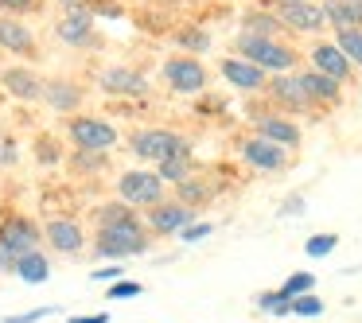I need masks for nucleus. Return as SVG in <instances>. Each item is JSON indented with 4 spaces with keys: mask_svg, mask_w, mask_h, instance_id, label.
<instances>
[{
    "mask_svg": "<svg viewBox=\"0 0 362 323\" xmlns=\"http://www.w3.org/2000/svg\"><path fill=\"white\" fill-rule=\"evenodd\" d=\"M0 86H4L8 98H16V102H43V94H47V82L32 66H4L0 71Z\"/></svg>",
    "mask_w": 362,
    "mask_h": 323,
    "instance_id": "nucleus-16",
    "label": "nucleus"
},
{
    "mask_svg": "<svg viewBox=\"0 0 362 323\" xmlns=\"http://www.w3.org/2000/svg\"><path fill=\"white\" fill-rule=\"evenodd\" d=\"M129 218H141V214H136L129 203H121V199H113V203H102V206H94V226H98V230H105V226H117V222H129Z\"/></svg>",
    "mask_w": 362,
    "mask_h": 323,
    "instance_id": "nucleus-26",
    "label": "nucleus"
},
{
    "mask_svg": "<svg viewBox=\"0 0 362 323\" xmlns=\"http://www.w3.org/2000/svg\"><path fill=\"white\" fill-rule=\"evenodd\" d=\"M273 12L284 32H296V35H320L327 28L320 0H276Z\"/></svg>",
    "mask_w": 362,
    "mask_h": 323,
    "instance_id": "nucleus-7",
    "label": "nucleus"
},
{
    "mask_svg": "<svg viewBox=\"0 0 362 323\" xmlns=\"http://www.w3.org/2000/svg\"><path fill=\"white\" fill-rule=\"evenodd\" d=\"M55 4H63V8H78V4H86V0H55Z\"/></svg>",
    "mask_w": 362,
    "mask_h": 323,
    "instance_id": "nucleus-44",
    "label": "nucleus"
},
{
    "mask_svg": "<svg viewBox=\"0 0 362 323\" xmlns=\"http://www.w3.org/2000/svg\"><path fill=\"white\" fill-rule=\"evenodd\" d=\"M253 133L265 136V141L281 144V148H300V141H304V133H300L296 121H288L284 113H257L253 117Z\"/></svg>",
    "mask_w": 362,
    "mask_h": 323,
    "instance_id": "nucleus-17",
    "label": "nucleus"
},
{
    "mask_svg": "<svg viewBox=\"0 0 362 323\" xmlns=\"http://www.w3.org/2000/svg\"><path fill=\"white\" fill-rule=\"evenodd\" d=\"M105 296L110 300H136V296H144V284L141 281H117L105 288Z\"/></svg>",
    "mask_w": 362,
    "mask_h": 323,
    "instance_id": "nucleus-34",
    "label": "nucleus"
},
{
    "mask_svg": "<svg viewBox=\"0 0 362 323\" xmlns=\"http://www.w3.org/2000/svg\"><path fill=\"white\" fill-rule=\"evenodd\" d=\"M16 160H20V148H16V141L0 133V168H12Z\"/></svg>",
    "mask_w": 362,
    "mask_h": 323,
    "instance_id": "nucleus-36",
    "label": "nucleus"
},
{
    "mask_svg": "<svg viewBox=\"0 0 362 323\" xmlns=\"http://www.w3.org/2000/svg\"><path fill=\"white\" fill-rule=\"evenodd\" d=\"M281 292L288 300H296V296H308V292H315V276L312 273H292L288 281L281 284Z\"/></svg>",
    "mask_w": 362,
    "mask_h": 323,
    "instance_id": "nucleus-32",
    "label": "nucleus"
},
{
    "mask_svg": "<svg viewBox=\"0 0 362 323\" xmlns=\"http://www.w3.org/2000/svg\"><path fill=\"white\" fill-rule=\"evenodd\" d=\"M335 245H339V234H312L304 242V253H308V257H331Z\"/></svg>",
    "mask_w": 362,
    "mask_h": 323,
    "instance_id": "nucleus-31",
    "label": "nucleus"
},
{
    "mask_svg": "<svg viewBox=\"0 0 362 323\" xmlns=\"http://www.w3.org/2000/svg\"><path fill=\"white\" fill-rule=\"evenodd\" d=\"M98 90L105 98H148V78L133 66H110L98 78Z\"/></svg>",
    "mask_w": 362,
    "mask_h": 323,
    "instance_id": "nucleus-15",
    "label": "nucleus"
},
{
    "mask_svg": "<svg viewBox=\"0 0 362 323\" xmlns=\"http://www.w3.org/2000/svg\"><path fill=\"white\" fill-rule=\"evenodd\" d=\"M43 102H47L51 110H59V113H74L82 105V86H78V82H71V78H51Z\"/></svg>",
    "mask_w": 362,
    "mask_h": 323,
    "instance_id": "nucleus-21",
    "label": "nucleus"
},
{
    "mask_svg": "<svg viewBox=\"0 0 362 323\" xmlns=\"http://www.w3.org/2000/svg\"><path fill=\"white\" fill-rule=\"evenodd\" d=\"M152 4H172V0H152Z\"/></svg>",
    "mask_w": 362,
    "mask_h": 323,
    "instance_id": "nucleus-45",
    "label": "nucleus"
},
{
    "mask_svg": "<svg viewBox=\"0 0 362 323\" xmlns=\"http://www.w3.org/2000/svg\"><path fill=\"white\" fill-rule=\"evenodd\" d=\"M160 74H164L168 90H172V94H180V98H199V94L206 90V82H211L206 66L199 63V59H191V55H172V59H164Z\"/></svg>",
    "mask_w": 362,
    "mask_h": 323,
    "instance_id": "nucleus-6",
    "label": "nucleus"
},
{
    "mask_svg": "<svg viewBox=\"0 0 362 323\" xmlns=\"http://www.w3.org/2000/svg\"><path fill=\"white\" fill-rule=\"evenodd\" d=\"M234 51L238 59H250L253 66H261V71L269 74V78H276V74H292L300 66V51L292 47V43L284 40H269V35H234Z\"/></svg>",
    "mask_w": 362,
    "mask_h": 323,
    "instance_id": "nucleus-1",
    "label": "nucleus"
},
{
    "mask_svg": "<svg viewBox=\"0 0 362 323\" xmlns=\"http://www.w3.org/2000/svg\"><path fill=\"white\" fill-rule=\"evenodd\" d=\"M335 47L346 55V63H351L354 71H362V28H343V32H335Z\"/></svg>",
    "mask_w": 362,
    "mask_h": 323,
    "instance_id": "nucleus-28",
    "label": "nucleus"
},
{
    "mask_svg": "<svg viewBox=\"0 0 362 323\" xmlns=\"http://www.w3.org/2000/svg\"><path fill=\"white\" fill-rule=\"evenodd\" d=\"M175 47H183L195 59V55H203V51H211V32L199 28V24H183L180 32H175Z\"/></svg>",
    "mask_w": 362,
    "mask_h": 323,
    "instance_id": "nucleus-25",
    "label": "nucleus"
},
{
    "mask_svg": "<svg viewBox=\"0 0 362 323\" xmlns=\"http://www.w3.org/2000/svg\"><path fill=\"white\" fill-rule=\"evenodd\" d=\"M0 51H12L20 59L35 55V35L20 16H0Z\"/></svg>",
    "mask_w": 362,
    "mask_h": 323,
    "instance_id": "nucleus-19",
    "label": "nucleus"
},
{
    "mask_svg": "<svg viewBox=\"0 0 362 323\" xmlns=\"http://www.w3.org/2000/svg\"><path fill=\"white\" fill-rule=\"evenodd\" d=\"M164 187L168 183L156 175V168H129L117 175V199L133 211H152L156 203H164Z\"/></svg>",
    "mask_w": 362,
    "mask_h": 323,
    "instance_id": "nucleus-4",
    "label": "nucleus"
},
{
    "mask_svg": "<svg viewBox=\"0 0 362 323\" xmlns=\"http://www.w3.org/2000/svg\"><path fill=\"white\" fill-rule=\"evenodd\" d=\"M121 276H125V269H121V265H105V269H94V273H90V281H98V284H117Z\"/></svg>",
    "mask_w": 362,
    "mask_h": 323,
    "instance_id": "nucleus-39",
    "label": "nucleus"
},
{
    "mask_svg": "<svg viewBox=\"0 0 362 323\" xmlns=\"http://www.w3.org/2000/svg\"><path fill=\"white\" fill-rule=\"evenodd\" d=\"M253 304L261 307V312H269V315H292V300L284 296L281 288H273V292H261Z\"/></svg>",
    "mask_w": 362,
    "mask_h": 323,
    "instance_id": "nucleus-29",
    "label": "nucleus"
},
{
    "mask_svg": "<svg viewBox=\"0 0 362 323\" xmlns=\"http://www.w3.org/2000/svg\"><path fill=\"white\" fill-rule=\"evenodd\" d=\"M300 78H304V90L315 102V110H320V105H331V110H335V105L343 102V86H339V82L323 78V74H315V71H300Z\"/></svg>",
    "mask_w": 362,
    "mask_h": 323,
    "instance_id": "nucleus-22",
    "label": "nucleus"
},
{
    "mask_svg": "<svg viewBox=\"0 0 362 323\" xmlns=\"http://www.w3.org/2000/svg\"><path fill=\"white\" fill-rule=\"evenodd\" d=\"M292 315H296V319H320V315H323V300L315 296V292L296 296V300H292Z\"/></svg>",
    "mask_w": 362,
    "mask_h": 323,
    "instance_id": "nucleus-30",
    "label": "nucleus"
},
{
    "mask_svg": "<svg viewBox=\"0 0 362 323\" xmlns=\"http://www.w3.org/2000/svg\"><path fill=\"white\" fill-rule=\"evenodd\" d=\"M296 214H304V195H288L281 203V218H296Z\"/></svg>",
    "mask_w": 362,
    "mask_h": 323,
    "instance_id": "nucleus-41",
    "label": "nucleus"
},
{
    "mask_svg": "<svg viewBox=\"0 0 362 323\" xmlns=\"http://www.w3.org/2000/svg\"><path fill=\"white\" fill-rule=\"evenodd\" d=\"M40 0H0V16H20V12H32Z\"/></svg>",
    "mask_w": 362,
    "mask_h": 323,
    "instance_id": "nucleus-38",
    "label": "nucleus"
},
{
    "mask_svg": "<svg viewBox=\"0 0 362 323\" xmlns=\"http://www.w3.org/2000/svg\"><path fill=\"white\" fill-rule=\"evenodd\" d=\"M59 307H32V312H20V315H4V323H40L47 315H55Z\"/></svg>",
    "mask_w": 362,
    "mask_h": 323,
    "instance_id": "nucleus-35",
    "label": "nucleus"
},
{
    "mask_svg": "<svg viewBox=\"0 0 362 323\" xmlns=\"http://www.w3.org/2000/svg\"><path fill=\"white\" fill-rule=\"evenodd\" d=\"M238 160H242L245 168H253V172H284V168H288V148L250 133V136L238 141Z\"/></svg>",
    "mask_w": 362,
    "mask_h": 323,
    "instance_id": "nucleus-10",
    "label": "nucleus"
},
{
    "mask_svg": "<svg viewBox=\"0 0 362 323\" xmlns=\"http://www.w3.org/2000/svg\"><path fill=\"white\" fill-rule=\"evenodd\" d=\"M242 35H269V40H281V20H276V12L269 8V4H257V8H245L242 12Z\"/></svg>",
    "mask_w": 362,
    "mask_h": 323,
    "instance_id": "nucleus-20",
    "label": "nucleus"
},
{
    "mask_svg": "<svg viewBox=\"0 0 362 323\" xmlns=\"http://www.w3.org/2000/svg\"><path fill=\"white\" fill-rule=\"evenodd\" d=\"M265 94H269V102H273L276 110L284 113V117L315 113V102L308 98V90H304V78H300V71H292V74H276V78H269Z\"/></svg>",
    "mask_w": 362,
    "mask_h": 323,
    "instance_id": "nucleus-8",
    "label": "nucleus"
},
{
    "mask_svg": "<svg viewBox=\"0 0 362 323\" xmlns=\"http://www.w3.org/2000/svg\"><path fill=\"white\" fill-rule=\"evenodd\" d=\"M55 35L66 43V47H90V43H94V12H90L86 4L66 8V16L59 20Z\"/></svg>",
    "mask_w": 362,
    "mask_h": 323,
    "instance_id": "nucleus-18",
    "label": "nucleus"
},
{
    "mask_svg": "<svg viewBox=\"0 0 362 323\" xmlns=\"http://www.w3.org/2000/svg\"><path fill=\"white\" fill-rule=\"evenodd\" d=\"M175 199H180L183 206H191V211H199V206H206L214 199V187L206 180H199V175H191L187 183H180V187H175Z\"/></svg>",
    "mask_w": 362,
    "mask_h": 323,
    "instance_id": "nucleus-24",
    "label": "nucleus"
},
{
    "mask_svg": "<svg viewBox=\"0 0 362 323\" xmlns=\"http://www.w3.org/2000/svg\"><path fill=\"white\" fill-rule=\"evenodd\" d=\"M129 152L136 160H144V164H156V168L172 156H195L187 136L172 133V129H136L129 136Z\"/></svg>",
    "mask_w": 362,
    "mask_h": 323,
    "instance_id": "nucleus-3",
    "label": "nucleus"
},
{
    "mask_svg": "<svg viewBox=\"0 0 362 323\" xmlns=\"http://www.w3.org/2000/svg\"><path fill=\"white\" fill-rule=\"evenodd\" d=\"M66 323H110V312H98V315H71Z\"/></svg>",
    "mask_w": 362,
    "mask_h": 323,
    "instance_id": "nucleus-43",
    "label": "nucleus"
},
{
    "mask_svg": "<svg viewBox=\"0 0 362 323\" xmlns=\"http://www.w3.org/2000/svg\"><path fill=\"white\" fill-rule=\"evenodd\" d=\"M43 237H47V245L55 253H63V257H78V253L86 249V226H82L78 218H66V214L43 222Z\"/></svg>",
    "mask_w": 362,
    "mask_h": 323,
    "instance_id": "nucleus-13",
    "label": "nucleus"
},
{
    "mask_svg": "<svg viewBox=\"0 0 362 323\" xmlns=\"http://www.w3.org/2000/svg\"><path fill=\"white\" fill-rule=\"evenodd\" d=\"M66 136H71V144L78 152H110L121 141L117 125L105 117H94V113H74L66 121Z\"/></svg>",
    "mask_w": 362,
    "mask_h": 323,
    "instance_id": "nucleus-5",
    "label": "nucleus"
},
{
    "mask_svg": "<svg viewBox=\"0 0 362 323\" xmlns=\"http://www.w3.org/2000/svg\"><path fill=\"white\" fill-rule=\"evenodd\" d=\"M16 253L8 249V245H0V273H16Z\"/></svg>",
    "mask_w": 362,
    "mask_h": 323,
    "instance_id": "nucleus-42",
    "label": "nucleus"
},
{
    "mask_svg": "<svg viewBox=\"0 0 362 323\" xmlns=\"http://www.w3.org/2000/svg\"><path fill=\"white\" fill-rule=\"evenodd\" d=\"M156 175L164 183H172V187H180V183H187L191 175H195V156H172V160H164V164L156 168Z\"/></svg>",
    "mask_w": 362,
    "mask_h": 323,
    "instance_id": "nucleus-27",
    "label": "nucleus"
},
{
    "mask_svg": "<svg viewBox=\"0 0 362 323\" xmlns=\"http://www.w3.org/2000/svg\"><path fill=\"white\" fill-rule=\"evenodd\" d=\"M110 164V152H74L71 156V168L74 172H98V168Z\"/></svg>",
    "mask_w": 362,
    "mask_h": 323,
    "instance_id": "nucleus-33",
    "label": "nucleus"
},
{
    "mask_svg": "<svg viewBox=\"0 0 362 323\" xmlns=\"http://www.w3.org/2000/svg\"><path fill=\"white\" fill-rule=\"evenodd\" d=\"M152 245V234L144 226V218H129V222H117V226H105L94 234V253L113 265H121L125 257H141L148 253Z\"/></svg>",
    "mask_w": 362,
    "mask_h": 323,
    "instance_id": "nucleus-2",
    "label": "nucleus"
},
{
    "mask_svg": "<svg viewBox=\"0 0 362 323\" xmlns=\"http://www.w3.org/2000/svg\"><path fill=\"white\" fill-rule=\"evenodd\" d=\"M308 71L323 74V78L339 82V86H346V82L354 78V66L346 63V55L335 47V40H320V43H312V51H308Z\"/></svg>",
    "mask_w": 362,
    "mask_h": 323,
    "instance_id": "nucleus-12",
    "label": "nucleus"
},
{
    "mask_svg": "<svg viewBox=\"0 0 362 323\" xmlns=\"http://www.w3.org/2000/svg\"><path fill=\"white\" fill-rule=\"evenodd\" d=\"M40 242H43V226L32 222L28 214H4V218H0V245H8L16 257L35 253Z\"/></svg>",
    "mask_w": 362,
    "mask_h": 323,
    "instance_id": "nucleus-11",
    "label": "nucleus"
},
{
    "mask_svg": "<svg viewBox=\"0 0 362 323\" xmlns=\"http://www.w3.org/2000/svg\"><path fill=\"white\" fill-rule=\"evenodd\" d=\"M211 234H214L211 222H191V226L180 234V242H203V237H211Z\"/></svg>",
    "mask_w": 362,
    "mask_h": 323,
    "instance_id": "nucleus-37",
    "label": "nucleus"
},
{
    "mask_svg": "<svg viewBox=\"0 0 362 323\" xmlns=\"http://www.w3.org/2000/svg\"><path fill=\"white\" fill-rule=\"evenodd\" d=\"M12 276H20L24 284H43L51 276V257L43 249H35V253H24V257L16 261V273Z\"/></svg>",
    "mask_w": 362,
    "mask_h": 323,
    "instance_id": "nucleus-23",
    "label": "nucleus"
},
{
    "mask_svg": "<svg viewBox=\"0 0 362 323\" xmlns=\"http://www.w3.org/2000/svg\"><path fill=\"white\" fill-rule=\"evenodd\" d=\"M339 8L346 12L351 28H362V0H339Z\"/></svg>",
    "mask_w": 362,
    "mask_h": 323,
    "instance_id": "nucleus-40",
    "label": "nucleus"
},
{
    "mask_svg": "<svg viewBox=\"0 0 362 323\" xmlns=\"http://www.w3.org/2000/svg\"><path fill=\"white\" fill-rule=\"evenodd\" d=\"M191 222H199V211L183 206L180 199H164L152 211H144V226H148L152 237H180Z\"/></svg>",
    "mask_w": 362,
    "mask_h": 323,
    "instance_id": "nucleus-9",
    "label": "nucleus"
},
{
    "mask_svg": "<svg viewBox=\"0 0 362 323\" xmlns=\"http://www.w3.org/2000/svg\"><path fill=\"white\" fill-rule=\"evenodd\" d=\"M218 74L230 82L234 90H242V94H265L269 86V74L261 71V66H253L250 59H238V55H226L218 63Z\"/></svg>",
    "mask_w": 362,
    "mask_h": 323,
    "instance_id": "nucleus-14",
    "label": "nucleus"
}]
</instances>
